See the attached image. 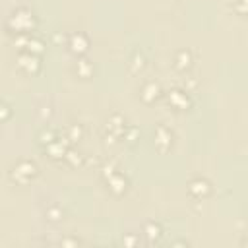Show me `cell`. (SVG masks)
<instances>
[{
	"mask_svg": "<svg viewBox=\"0 0 248 248\" xmlns=\"http://www.w3.org/2000/svg\"><path fill=\"white\" fill-rule=\"evenodd\" d=\"M167 99H169V105L172 108H176V110H184V108H188L192 105L188 89H172V91H169Z\"/></svg>",
	"mask_w": 248,
	"mask_h": 248,
	"instance_id": "ba28073f",
	"label": "cell"
},
{
	"mask_svg": "<svg viewBox=\"0 0 248 248\" xmlns=\"http://www.w3.org/2000/svg\"><path fill=\"white\" fill-rule=\"evenodd\" d=\"M192 62H194L192 52H190V50H186V48H182V50L174 52V56H172V66H174L176 70H180V72L190 70V68H192Z\"/></svg>",
	"mask_w": 248,
	"mask_h": 248,
	"instance_id": "7c38bea8",
	"label": "cell"
},
{
	"mask_svg": "<svg viewBox=\"0 0 248 248\" xmlns=\"http://www.w3.org/2000/svg\"><path fill=\"white\" fill-rule=\"evenodd\" d=\"M153 145L163 153L167 149H170V145H172V130L169 126H165V124H159L153 130Z\"/></svg>",
	"mask_w": 248,
	"mask_h": 248,
	"instance_id": "5b68a950",
	"label": "cell"
},
{
	"mask_svg": "<svg viewBox=\"0 0 248 248\" xmlns=\"http://www.w3.org/2000/svg\"><path fill=\"white\" fill-rule=\"evenodd\" d=\"M45 215H46V219H48V221H60L64 213H62V209H60L58 205H52L50 209H46V213H45Z\"/></svg>",
	"mask_w": 248,
	"mask_h": 248,
	"instance_id": "2e32d148",
	"label": "cell"
},
{
	"mask_svg": "<svg viewBox=\"0 0 248 248\" xmlns=\"http://www.w3.org/2000/svg\"><path fill=\"white\" fill-rule=\"evenodd\" d=\"M10 116H12V108H10V105H6V103H0V122L8 120Z\"/></svg>",
	"mask_w": 248,
	"mask_h": 248,
	"instance_id": "ac0fdd59",
	"label": "cell"
},
{
	"mask_svg": "<svg viewBox=\"0 0 248 248\" xmlns=\"http://www.w3.org/2000/svg\"><path fill=\"white\" fill-rule=\"evenodd\" d=\"M81 134H83L81 124L72 122V124L66 128V140H68V141H76V140H79V138H81Z\"/></svg>",
	"mask_w": 248,
	"mask_h": 248,
	"instance_id": "5bb4252c",
	"label": "cell"
},
{
	"mask_svg": "<svg viewBox=\"0 0 248 248\" xmlns=\"http://www.w3.org/2000/svg\"><path fill=\"white\" fill-rule=\"evenodd\" d=\"M17 45H21V48H23L25 52H33V54H41V52L45 50V43H43L39 37H35L33 33H23V35H19V37H17Z\"/></svg>",
	"mask_w": 248,
	"mask_h": 248,
	"instance_id": "52a82bcc",
	"label": "cell"
},
{
	"mask_svg": "<svg viewBox=\"0 0 248 248\" xmlns=\"http://www.w3.org/2000/svg\"><path fill=\"white\" fill-rule=\"evenodd\" d=\"M188 194H190L194 200H205V198L211 194V182H209L207 178L198 176V178L190 180V184H188Z\"/></svg>",
	"mask_w": 248,
	"mask_h": 248,
	"instance_id": "8992f818",
	"label": "cell"
},
{
	"mask_svg": "<svg viewBox=\"0 0 248 248\" xmlns=\"http://www.w3.org/2000/svg\"><path fill=\"white\" fill-rule=\"evenodd\" d=\"M107 138L110 136L112 140H122V134L126 130V122L120 114H110V118L107 120Z\"/></svg>",
	"mask_w": 248,
	"mask_h": 248,
	"instance_id": "9c48e42d",
	"label": "cell"
},
{
	"mask_svg": "<svg viewBox=\"0 0 248 248\" xmlns=\"http://www.w3.org/2000/svg\"><path fill=\"white\" fill-rule=\"evenodd\" d=\"M76 72H78L81 78H89V76H91V72H93V66H91V62H89V60L81 58V60H78V64H76Z\"/></svg>",
	"mask_w": 248,
	"mask_h": 248,
	"instance_id": "9a60e30c",
	"label": "cell"
},
{
	"mask_svg": "<svg viewBox=\"0 0 248 248\" xmlns=\"http://www.w3.org/2000/svg\"><path fill=\"white\" fill-rule=\"evenodd\" d=\"M103 180L107 182V188L114 194V196H122L128 190V180L122 172H118V169L114 165H105L103 167Z\"/></svg>",
	"mask_w": 248,
	"mask_h": 248,
	"instance_id": "3957f363",
	"label": "cell"
},
{
	"mask_svg": "<svg viewBox=\"0 0 248 248\" xmlns=\"http://www.w3.org/2000/svg\"><path fill=\"white\" fill-rule=\"evenodd\" d=\"M161 234H163V229H161V225L155 223V221H149V223L143 227V236L147 238V242H155V240H159Z\"/></svg>",
	"mask_w": 248,
	"mask_h": 248,
	"instance_id": "4fadbf2b",
	"label": "cell"
},
{
	"mask_svg": "<svg viewBox=\"0 0 248 248\" xmlns=\"http://www.w3.org/2000/svg\"><path fill=\"white\" fill-rule=\"evenodd\" d=\"M37 174H39V167H37V163L31 161V159H21V161H17V163L10 169V172H8L10 180L16 182V184H29Z\"/></svg>",
	"mask_w": 248,
	"mask_h": 248,
	"instance_id": "7a4b0ae2",
	"label": "cell"
},
{
	"mask_svg": "<svg viewBox=\"0 0 248 248\" xmlns=\"http://www.w3.org/2000/svg\"><path fill=\"white\" fill-rule=\"evenodd\" d=\"M87 46H89V41H87V37L83 35V33H72L70 37H68V48L74 52V54H83L85 50H87Z\"/></svg>",
	"mask_w": 248,
	"mask_h": 248,
	"instance_id": "8fae6325",
	"label": "cell"
},
{
	"mask_svg": "<svg viewBox=\"0 0 248 248\" xmlns=\"http://www.w3.org/2000/svg\"><path fill=\"white\" fill-rule=\"evenodd\" d=\"M161 95H163V91H161V85L157 81H147L140 89V97H141L143 103H155Z\"/></svg>",
	"mask_w": 248,
	"mask_h": 248,
	"instance_id": "30bf717a",
	"label": "cell"
},
{
	"mask_svg": "<svg viewBox=\"0 0 248 248\" xmlns=\"http://www.w3.org/2000/svg\"><path fill=\"white\" fill-rule=\"evenodd\" d=\"M130 66H132L134 72H138V70H141V68L145 66V58H143L140 52H136L134 58H132V62H130Z\"/></svg>",
	"mask_w": 248,
	"mask_h": 248,
	"instance_id": "e0dca14e",
	"label": "cell"
},
{
	"mask_svg": "<svg viewBox=\"0 0 248 248\" xmlns=\"http://www.w3.org/2000/svg\"><path fill=\"white\" fill-rule=\"evenodd\" d=\"M37 25V17L31 10L27 8H17L16 12L10 14L8 21H6V27L10 33H16V35H23V33H33Z\"/></svg>",
	"mask_w": 248,
	"mask_h": 248,
	"instance_id": "6da1fadb",
	"label": "cell"
},
{
	"mask_svg": "<svg viewBox=\"0 0 248 248\" xmlns=\"http://www.w3.org/2000/svg\"><path fill=\"white\" fill-rule=\"evenodd\" d=\"M16 66L23 72V74H29V76H33V74H37L39 70H41V62H39V54H33V52H21L19 56H17V60H16Z\"/></svg>",
	"mask_w": 248,
	"mask_h": 248,
	"instance_id": "277c9868",
	"label": "cell"
}]
</instances>
